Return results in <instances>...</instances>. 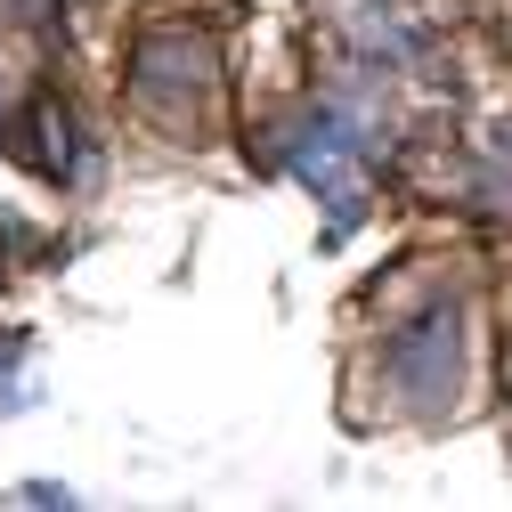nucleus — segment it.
Listing matches in <instances>:
<instances>
[{
  "mask_svg": "<svg viewBox=\"0 0 512 512\" xmlns=\"http://www.w3.org/2000/svg\"><path fill=\"white\" fill-rule=\"evenodd\" d=\"M277 155H285V163H293V171L317 187V196L334 204V236H342V228L366 212V179H358V163H366V139L350 131L342 114H309V122H301V131H293Z\"/></svg>",
  "mask_w": 512,
  "mask_h": 512,
  "instance_id": "1",
  "label": "nucleus"
},
{
  "mask_svg": "<svg viewBox=\"0 0 512 512\" xmlns=\"http://www.w3.org/2000/svg\"><path fill=\"white\" fill-rule=\"evenodd\" d=\"M17 366H25V334H0V399H17Z\"/></svg>",
  "mask_w": 512,
  "mask_h": 512,
  "instance_id": "2",
  "label": "nucleus"
},
{
  "mask_svg": "<svg viewBox=\"0 0 512 512\" xmlns=\"http://www.w3.org/2000/svg\"><path fill=\"white\" fill-rule=\"evenodd\" d=\"M17 9H25V17H49V9H57V0H17Z\"/></svg>",
  "mask_w": 512,
  "mask_h": 512,
  "instance_id": "3",
  "label": "nucleus"
},
{
  "mask_svg": "<svg viewBox=\"0 0 512 512\" xmlns=\"http://www.w3.org/2000/svg\"><path fill=\"white\" fill-rule=\"evenodd\" d=\"M496 163H504V187H512V139H504V147H496Z\"/></svg>",
  "mask_w": 512,
  "mask_h": 512,
  "instance_id": "4",
  "label": "nucleus"
}]
</instances>
